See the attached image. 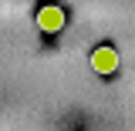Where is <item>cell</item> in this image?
Returning a JSON list of instances; mask_svg holds the SVG:
<instances>
[{
	"label": "cell",
	"mask_w": 135,
	"mask_h": 131,
	"mask_svg": "<svg viewBox=\"0 0 135 131\" xmlns=\"http://www.w3.org/2000/svg\"><path fill=\"white\" fill-rule=\"evenodd\" d=\"M37 27L44 34H57L64 27V10H61L57 3H44V7L37 10Z\"/></svg>",
	"instance_id": "6da1fadb"
},
{
	"label": "cell",
	"mask_w": 135,
	"mask_h": 131,
	"mask_svg": "<svg viewBox=\"0 0 135 131\" xmlns=\"http://www.w3.org/2000/svg\"><path fill=\"white\" fill-rule=\"evenodd\" d=\"M88 61L95 67V74H115L118 71V50L115 47H95Z\"/></svg>",
	"instance_id": "7a4b0ae2"
}]
</instances>
